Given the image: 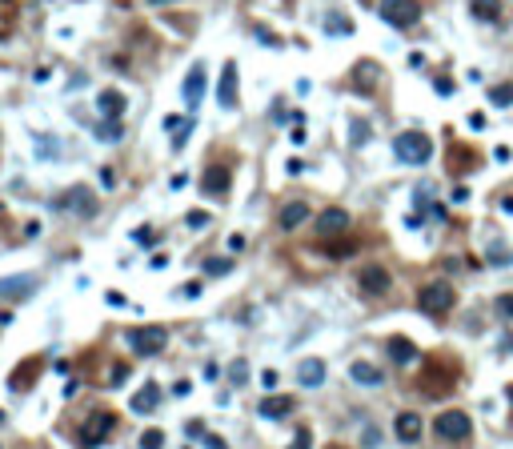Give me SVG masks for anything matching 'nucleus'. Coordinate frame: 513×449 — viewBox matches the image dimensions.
<instances>
[{
	"mask_svg": "<svg viewBox=\"0 0 513 449\" xmlns=\"http://www.w3.org/2000/svg\"><path fill=\"white\" fill-rule=\"evenodd\" d=\"M393 153H397L405 165H425L433 157V141L425 132H401L397 141H393Z\"/></svg>",
	"mask_w": 513,
	"mask_h": 449,
	"instance_id": "f257e3e1",
	"label": "nucleus"
},
{
	"mask_svg": "<svg viewBox=\"0 0 513 449\" xmlns=\"http://www.w3.org/2000/svg\"><path fill=\"white\" fill-rule=\"evenodd\" d=\"M433 433H437V437H445V441H469L473 421H469L465 409H445V413L433 421Z\"/></svg>",
	"mask_w": 513,
	"mask_h": 449,
	"instance_id": "f03ea898",
	"label": "nucleus"
},
{
	"mask_svg": "<svg viewBox=\"0 0 513 449\" xmlns=\"http://www.w3.org/2000/svg\"><path fill=\"white\" fill-rule=\"evenodd\" d=\"M453 285H445V281H433V285L421 289V309L429 313V317H445L449 309H453Z\"/></svg>",
	"mask_w": 513,
	"mask_h": 449,
	"instance_id": "7ed1b4c3",
	"label": "nucleus"
},
{
	"mask_svg": "<svg viewBox=\"0 0 513 449\" xmlns=\"http://www.w3.org/2000/svg\"><path fill=\"white\" fill-rule=\"evenodd\" d=\"M112 429H116V413H109V409H96V413L84 421V429H80V446H84V449L100 446L105 437H112Z\"/></svg>",
	"mask_w": 513,
	"mask_h": 449,
	"instance_id": "20e7f679",
	"label": "nucleus"
},
{
	"mask_svg": "<svg viewBox=\"0 0 513 449\" xmlns=\"http://www.w3.org/2000/svg\"><path fill=\"white\" fill-rule=\"evenodd\" d=\"M381 16L393 29H413L421 20V4L417 0H381Z\"/></svg>",
	"mask_w": 513,
	"mask_h": 449,
	"instance_id": "39448f33",
	"label": "nucleus"
},
{
	"mask_svg": "<svg viewBox=\"0 0 513 449\" xmlns=\"http://www.w3.org/2000/svg\"><path fill=\"white\" fill-rule=\"evenodd\" d=\"M453 381H457V373H453L449 365H437V361L421 373V389H425V397H445L449 389H453Z\"/></svg>",
	"mask_w": 513,
	"mask_h": 449,
	"instance_id": "423d86ee",
	"label": "nucleus"
},
{
	"mask_svg": "<svg viewBox=\"0 0 513 449\" xmlns=\"http://www.w3.org/2000/svg\"><path fill=\"white\" fill-rule=\"evenodd\" d=\"M357 285H361V293H369V297H385L389 285H393V277H389L385 265H365L361 277H357Z\"/></svg>",
	"mask_w": 513,
	"mask_h": 449,
	"instance_id": "0eeeda50",
	"label": "nucleus"
},
{
	"mask_svg": "<svg viewBox=\"0 0 513 449\" xmlns=\"http://www.w3.org/2000/svg\"><path fill=\"white\" fill-rule=\"evenodd\" d=\"M132 349L144 353V357H153V353H160L164 345H169V333L164 329H157V325H148V329H132Z\"/></svg>",
	"mask_w": 513,
	"mask_h": 449,
	"instance_id": "6e6552de",
	"label": "nucleus"
},
{
	"mask_svg": "<svg viewBox=\"0 0 513 449\" xmlns=\"http://www.w3.org/2000/svg\"><path fill=\"white\" fill-rule=\"evenodd\" d=\"M421 429H425V421H421V413H413V409L397 413V421H393V433H397V441H405V446L421 441Z\"/></svg>",
	"mask_w": 513,
	"mask_h": 449,
	"instance_id": "1a4fd4ad",
	"label": "nucleus"
},
{
	"mask_svg": "<svg viewBox=\"0 0 513 449\" xmlns=\"http://www.w3.org/2000/svg\"><path fill=\"white\" fill-rule=\"evenodd\" d=\"M217 105L221 109H233L237 105V64L229 61L221 68V84H217Z\"/></svg>",
	"mask_w": 513,
	"mask_h": 449,
	"instance_id": "9d476101",
	"label": "nucleus"
},
{
	"mask_svg": "<svg viewBox=\"0 0 513 449\" xmlns=\"http://www.w3.org/2000/svg\"><path fill=\"white\" fill-rule=\"evenodd\" d=\"M68 213H80V217H93L96 213V197H93V189H68L64 192V201H61Z\"/></svg>",
	"mask_w": 513,
	"mask_h": 449,
	"instance_id": "9b49d317",
	"label": "nucleus"
},
{
	"mask_svg": "<svg viewBox=\"0 0 513 449\" xmlns=\"http://www.w3.org/2000/svg\"><path fill=\"white\" fill-rule=\"evenodd\" d=\"M297 381H301L305 389L325 385V361H321V357H305L301 365H297Z\"/></svg>",
	"mask_w": 513,
	"mask_h": 449,
	"instance_id": "f8f14e48",
	"label": "nucleus"
},
{
	"mask_svg": "<svg viewBox=\"0 0 513 449\" xmlns=\"http://www.w3.org/2000/svg\"><path fill=\"white\" fill-rule=\"evenodd\" d=\"M201 93H205V64H192L189 77H185V105L197 109V105H201Z\"/></svg>",
	"mask_w": 513,
	"mask_h": 449,
	"instance_id": "ddd939ff",
	"label": "nucleus"
},
{
	"mask_svg": "<svg viewBox=\"0 0 513 449\" xmlns=\"http://www.w3.org/2000/svg\"><path fill=\"white\" fill-rule=\"evenodd\" d=\"M96 109H100V116H109V121H121L125 116V93L105 89V93L96 96Z\"/></svg>",
	"mask_w": 513,
	"mask_h": 449,
	"instance_id": "4468645a",
	"label": "nucleus"
},
{
	"mask_svg": "<svg viewBox=\"0 0 513 449\" xmlns=\"http://www.w3.org/2000/svg\"><path fill=\"white\" fill-rule=\"evenodd\" d=\"M297 409V401L293 397H265L261 405H256V413L265 417V421H277V417H289Z\"/></svg>",
	"mask_w": 513,
	"mask_h": 449,
	"instance_id": "2eb2a0df",
	"label": "nucleus"
},
{
	"mask_svg": "<svg viewBox=\"0 0 513 449\" xmlns=\"http://www.w3.org/2000/svg\"><path fill=\"white\" fill-rule=\"evenodd\" d=\"M385 353H389L397 365H409V361H417V345L409 341V337H389V341H385Z\"/></svg>",
	"mask_w": 513,
	"mask_h": 449,
	"instance_id": "dca6fc26",
	"label": "nucleus"
},
{
	"mask_svg": "<svg viewBox=\"0 0 513 449\" xmlns=\"http://www.w3.org/2000/svg\"><path fill=\"white\" fill-rule=\"evenodd\" d=\"M345 224H349V213H345V208H325V213L317 217V229L325 233V237H329V233H341Z\"/></svg>",
	"mask_w": 513,
	"mask_h": 449,
	"instance_id": "f3484780",
	"label": "nucleus"
},
{
	"mask_svg": "<svg viewBox=\"0 0 513 449\" xmlns=\"http://www.w3.org/2000/svg\"><path fill=\"white\" fill-rule=\"evenodd\" d=\"M349 377L357 385H381L385 381V373L377 365H369V361H353V365H349Z\"/></svg>",
	"mask_w": 513,
	"mask_h": 449,
	"instance_id": "a211bd4d",
	"label": "nucleus"
},
{
	"mask_svg": "<svg viewBox=\"0 0 513 449\" xmlns=\"http://www.w3.org/2000/svg\"><path fill=\"white\" fill-rule=\"evenodd\" d=\"M36 289V277H4L0 281V297H29Z\"/></svg>",
	"mask_w": 513,
	"mask_h": 449,
	"instance_id": "6ab92c4d",
	"label": "nucleus"
},
{
	"mask_svg": "<svg viewBox=\"0 0 513 449\" xmlns=\"http://www.w3.org/2000/svg\"><path fill=\"white\" fill-rule=\"evenodd\" d=\"M485 257H489V265H497V269H510V265H513V245L497 237V241H489Z\"/></svg>",
	"mask_w": 513,
	"mask_h": 449,
	"instance_id": "aec40b11",
	"label": "nucleus"
},
{
	"mask_svg": "<svg viewBox=\"0 0 513 449\" xmlns=\"http://www.w3.org/2000/svg\"><path fill=\"white\" fill-rule=\"evenodd\" d=\"M305 217H309V201H289L281 208V229H297V224H305Z\"/></svg>",
	"mask_w": 513,
	"mask_h": 449,
	"instance_id": "412c9836",
	"label": "nucleus"
},
{
	"mask_svg": "<svg viewBox=\"0 0 513 449\" xmlns=\"http://www.w3.org/2000/svg\"><path fill=\"white\" fill-rule=\"evenodd\" d=\"M157 393H160L157 385H153V381H144V389L137 393V397H132V413H153V409H157V401H160Z\"/></svg>",
	"mask_w": 513,
	"mask_h": 449,
	"instance_id": "4be33fe9",
	"label": "nucleus"
},
{
	"mask_svg": "<svg viewBox=\"0 0 513 449\" xmlns=\"http://www.w3.org/2000/svg\"><path fill=\"white\" fill-rule=\"evenodd\" d=\"M36 373H40V361H36V357H29V361L13 373V389H29V385L36 381Z\"/></svg>",
	"mask_w": 513,
	"mask_h": 449,
	"instance_id": "5701e85b",
	"label": "nucleus"
},
{
	"mask_svg": "<svg viewBox=\"0 0 513 449\" xmlns=\"http://www.w3.org/2000/svg\"><path fill=\"white\" fill-rule=\"evenodd\" d=\"M201 189L205 192H224L229 189V169H208L205 181H201Z\"/></svg>",
	"mask_w": 513,
	"mask_h": 449,
	"instance_id": "b1692460",
	"label": "nucleus"
},
{
	"mask_svg": "<svg viewBox=\"0 0 513 449\" xmlns=\"http://www.w3.org/2000/svg\"><path fill=\"white\" fill-rule=\"evenodd\" d=\"M469 8H473V16H477V20H489V24H493L497 16H501L497 0H469Z\"/></svg>",
	"mask_w": 513,
	"mask_h": 449,
	"instance_id": "393cba45",
	"label": "nucleus"
},
{
	"mask_svg": "<svg viewBox=\"0 0 513 449\" xmlns=\"http://www.w3.org/2000/svg\"><path fill=\"white\" fill-rule=\"evenodd\" d=\"M369 137H373L369 121H361V116H357V121L349 125V144H353V149H365V141H369Z\"/></svg>",
	"mask_w": 513,
	"mask_h": 449,
	"instance_id": "a878e982",
	"label": "nucleus"
},
{
	"mask_svg": "<svg viewBox=\"0 0 513 449\" xmlns=\"http://www.w3.org/2000/svg\"><path fill=\"white\" fill-rule=\"evenodd\" d=\"M489 100H493L497 109H510L513 105V84H497V89H489Z\"/></svg>",
	"mask_w": 513,
	"mask_h": 449,
	"instance_id": "bb28decb",
	"label": "nucleus"
},
{
	"mask_svg": "<svg viewBox=\"0 0 513 449\" xmlns=\"http://www.w3.org/2000/svg\"><path fill=\"white\" fill-rule=\"evenodd\" d=\"M205 273L208 277H224V273H233V261L229 257H213V261H205Z\"/></svg>",
	"mask_w": 513,
	"mask_h": 449,
	"instance_id": "cd10ccee",
	"label": "nucleus"
},
{
	"mask_svg": "<svg viewBox=\"0 0 513 449\" xmlns=\"http://www.w3.org/2000/svg\"><path fill=\"white\" fill-rule=\"evenodd\" d=\"M353 249H357V241H329V245H325V253L329 257H349Z\"/></svg>",
	"mask_w": 513,
	"mask_h": 449,
	"instance_id": "c85d7f7f",
	"label": "nucleus"
},
{
	"mask_svg": "<svg viewBox=\"0 0 513 449\" xmlns=\"http://www.w3.org/2000/svg\"><path fill=\"white\" fill-rule=\"evenodd\" d=\"M141 449H164V433H160V429H144L141 433Z\"/></svg>",
	"mask_w": 513,
	"mask_h": 449,
	"instance_id": "c756f323",
	"label": "nucleus"
},
{
	"mask_svg": "<svg viewBox=\"0 0 513 449\" xmlns=\"http://www.w3.org/2000/svg\"><path fill=\"white\" fill-rule=\"evenodd\" d=\"M325 32H341V36H349L353 24L345 20V16H329V20H325Z\"/></svg>",
	"mask_w": 513,
	"mask_h": 449,
	"instance_id": "7c9ffc66",
	"label": "nucleus"
},
{
	"mask_svg": "<svg viewBox=\"0 0 513 449\" xmlns=\"http://www.w3.org/2000/svg\"><path fill=\"white\" fill-rule=\"evenodd\" d=\"M289 449H313V433H309V429L301 425V429H297V437H293V446H289Z\"/></svg>",
	"mask_w": 513,
	"mask_h": 449,
	"instance_id": "2f4dec72",
	"label": "nucleus"
},
{
	"mask_svg": "<svg viewBox=\"0 0 513 449\" xmlns=\"http://www.w3.org/2000/svg\"><path fill=\"white\" fill-rule=\"evenodd\" d=\"M361 446H365V449H377V446H381V433H377L373 425H369V429L361 433Z\"/></svg>",
	"mask_w": 513,
	"mask_h": 449,
	"instance_id": "473e14b6",
	"label": "nucleus"
},
{
	"mask_svg": "<svg viewBox=\"0 0 513 449\" xmlns=\"http://www.w3.org/2000/svg\"><path fill=\"white\" fill-rule=\"evenodd\" d=\"M132 241H137V245H157V233H153V229H137Z\"/></svg>",
	"mask_w": 513,
	"mask_h": 449,
	"instance_id": "72a5a7b5",
	"label": "nucleus"
},
{
	"mask_svg": "<svg viewBox=\"0 0 513 449\" xmlns=\"http://www.w3.org/2000/svg\"><path fill=\"white\" fill-rule=\"evenodd\" d=\"M100 141H121V125H116V121L105 125V128H100Z\"/></svg>",
	"mask_w": 513,
	"mask_h": 449,
	"instance_id": "f704fd0d",
	"label": "nucleus"
},
{
	"mask_svg": "<svg viewBox=\"0 0 513 449\" xmlns=\"http://www.w3.org/2000/svg\"><path fill=\"white\" fill-rule=\"evenodd\" d=\"M497 313H505V317H513V293H505V297H497Z\"/></svg>",
	"mask_w": 513,
	"mask_h": 449,
	"instance_id": "c9c22d12",
	"label": "nucleus"
},
{
	"mask_svg": "<svg viewBox=\"0 0 513 449\" xmlns=\"http://www.w3.org/2000/svg\"><path fill=\"white\" fill-rule=\"evenodd\" d=\"M205 224H208V213H201V208L189 213V229H205Z\"/></svg>",
	"mask_w": 513,
	"mask_h": 449,
	"instance_id": "e433bc0d",
	"label": "nucleus"
},
{
	"mask_svg": "<svg viewBox=\"0 0 513 449\" xmlns=\"http://www.w3.org/2000/svg\"><path fill=\"white\" fill-rule=\"evenodd\" d=\"M105 301H109L112 309H125V305H128V301H125V293H116V289H112V293L105 297Z\"/></svg>",
	"mask_w": 513,
	"mask_h": 449,
	"instance_id": "4c0bfd02",
	"label": "nucleus"
},
{
	"mask_svg": "<svg viewBox=\"0 0 513 449\" xmlns=\"http://www.w3.org/2000/svg\"><path fill=\"white\" fill-rule=\"evenodd\" d=\"M229 373H233V381H245V377H249V365H245V361H237Z\"/></svg>",
	"mask_w": 513,
	"mask_h": 449,
	"instance_id": "58836bf2",
	"label": "nucleus"
},
{
	"mask_svg": "<svg viewBox=\"0 0 513 449\" xmlns=\"http://www.w3.org/2000/svg\"><path fill=\"white\" fill-rule=\"evenodd\" d=\"M125 377H128V365H116V369L109 373V381H112V385H121Z\"/></svg>",
	"mask_w": 513,
	"mask_h": 449,
	"instance_id": "ea45409f",
	"label": "nucleus"
},
{
	"mask_svg": "<svg viewBox=\"0 0 513 449\" xmlns=\"http://www.w3.org/2000/svg\"><path fill=\"white\" fill-rule=\"evenodd\" d=\"M256 36H261V45H273V48L281 45V40H277V36H273L269 29H256Z\"/></svg>",
	"mask_w": 513,
	"mask_h": 449,
	"instance_id": "a19ab883",
	"label": "nucleus"
},
{
	"mask_svg": "<svg viewBox=\"0 0 513 449\" xmlns=\"http://www.w3.org/2000/svg\"><path fill=\"white\" fill-rule=\"evenodd\" d=\"M261 381H265V389H277V369H265V373H261Z\"/></svg>",
	"mask_w": 513,
	"mask_h": 449,
	"instance_id": "79ce46f5",
	"label": "nucleus"
},
{
	"mask_svg": "<svg viewBox=\"0 0 513 449\" xmlns=\"http://www.w3.org/2000/svg\"><path fill=\"white\" fill-rule=\"evenodd\" d=\"M100 185H105V189H112V185H116V173H112V169H100Z\"/></svg>",
	"mask_w": 513,
	"mask_h": 449,
	"instance_id": "37998d69",
	"label": "nucleus"
},
{
	"mask_svg": "<svg viewBox=\"0 0 513 449\" xmlns=\"http://www.w3.org/2000/svg\"><path fill=\"white\" fill-rule=\"evenodd\" d=\"M181 297H189V301H192V297H201V285H197V281H189V285L181 289Z\"/></svg>",
	"mask_w": 513,
	"mask_h": 449,
	"instance_id": "c03bdc74",
	"label": "nucleus"
},
{
	"mask_svg": "<svg viewBox=\"0 0 513 449\" xmlns=\"http://www.w3.org/2000/svg\"><path fill=\"white\" fill-rule=\"evenodd\" d=\"M437 93H441V96H449V93H453V80H445V77H441V80H437Z\"/></svg>",
	"mask_w": 513,
	"mask_h": 449,
	"instance_id": "a18cd8bd",
	"label": "nucleus"
},
{
	"mask_svg": "<svg viewBox=\"0 0 513 449\" xmlns=\"http://www.w3.org/2000/svg\"><path fill=\"white\" fill-rule=\"evenodd\" d=\"M501 208H505V213H513V197H501Z\"/></svg>",
	"mask_w": 513,
	"mask_h": 449,
	"instance_id": "49530a36",
	"label": "nucleus"
},
{
	"mask_svg": "<svg viewBox=\"0 0 513 449\" xmlns=\"http://www.w3.org/2000/svg\"><path fill=\"white\" fill-rule=\"evenodd\" d=\"M148 4H173V0H148Z\"/></svg>",
	"mask_w": 513,
	"mask_h": 449,
	"instance_id": "de8ad7c7",
	"label": "nucleus"
},
{
	"mask_svg": "<svg viewBox=\"0 0 513 449\" xmlns=\"http://www.w3.org/2000/svg\"><path fill=\"white\" fill-rule=\"evenodd\" d=\"M510 405H513V385H510Z\"/></svg>",
	"mask_w": 513,
	"mask_h": 449,
	"instance_id": "09e8293b",
	"label": "nucleus"
},
{
	"mask_svg": "<svg viewBox=\"0 0 513 449\" xmlns=\"http://www.w3.org/2000/svg\"><path fill=\"white\" fill-rule=\"evenodd\" d=\"M325 449H345V446H325Z\"/></svg>",
	"mask_w": 513,
	"mask_h": 449,
	"instance_id": "8fccbe9b",
	"label": "nucleus"
}]
</instances>
